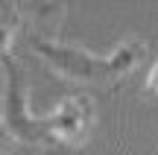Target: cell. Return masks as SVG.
<instances>
[{"label": "cell", "mask_w": 158, "mask_h": 155, "mask_svg": "<svg viewBox=\"0 0 158 155\" xmlns=\"http://www.w3.org/2000/svg\"><path fill=\"white\" fill-rule=\"evenodd\" d=\"M27 44L56 73H62L64 79H73V82H85V85H117L141 64L143 53H147V44L135 38L123 41L106 56H94L85 47L50 38V35H38V32H27Z\"/></svg>", "instance_id": "6da1fadb"}, {"label": "cell", "mask_w": 158, "mask_h": 155, "mask_svg": "<svg viewBox=\"0 0 158 155\" xmlns=\"http://www.w3.org/2000/svg\"><path fill=\"white\" fill-rule=\"evenodd\" d=\"M6 73V91H3V117H0V126L15 138V144H35V146H47L53 144L47 138L44 126H41V117H35L27 105V76L23 67L12 53L0 56Z\"/></svg>", "instance_id": "7a4b0ae2"}, {"label": "cell", "mask_w": 158, "mask_h": 155, "mask_svg": "<svg viewBox=\"0 0 158 155\" xmlns=\"http://www.w3.org/2000/svg\"><path fill=\"white\" fill-rule=\"evenodd\" d=\"M47 138L68 146H79L94 126V103L88 94H70L50 117H41Z\"/></svg>", "instance_id": "3957f363"}, {"label": "cell", "mask_w": 158, "mask_h": 155, "mask_svg": "<svg viewBox=\"0 0 158 155\" xmlns=\"http://www.w3.org/2000/svg\"><path fill=\"white\" fill-rule=\"evenodd\" d=\"M15 23H18L15 6H3V9H0V56H6V53H9V38H12Z\"/></svg>", "instance_id": "277c9868"}, {"label": "cell", "mask_w": 158, "mask_h": 155, "mask_svg": "<svg viewBox=\"0 0 158 155\" xmlns=\"http://www.w3.org/2000/svg\"><path fill=\"white\" fill-rule=\"evenodd\" d=\"M143 88H147L149 94H158V53H155L152 64H149V70H147V79H143Z\"/></svg>", "instance_id": "5b68a950"}, {"label": "cell", "mask_w": 158, "mask_h": 155, "mask_svg": "<svg viewBox=\"0 0 158 155\" xmlns=\"http://www.w3.org/2000/svg\"><path fill=\"white\" fill-rule=\"evenodd\" d=\"M12 146H15V138H12V135L6 132L3 126H0V155H6V152L12 149Z\"/></svg>", "instance_id": "8992f818"}, {"label": "cell", "mask_w": 158, "mask_h": 155, "mask_svg": "<svg viewBox=\"0 0 158 155\" xmlns=\"http://www.w3.org/2000/svg\"><path fill=\"white\" fill-rule=\"evenodd\" d=\"M56 155H64V152H56Z\"/></svg>", "instance_id": "52a82bcc"}]
</instances>
